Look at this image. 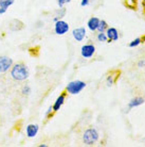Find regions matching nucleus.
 Listing matches in <instances>:
<instances>
[{"label":"nucleus","instance_id":"nucleus-9","mask_svg":"<svg viewBox=\"0 0 145 147\" xmlns=\"http://www.w3.org/2000/svg\"><path fill=\"white\" fill-rule=\"evenodd\" d=\"M106 32V35L108 37V43L110 42H116V40H119V31L116 29V28H109L105 31Z\"/></svg>","mask_w":145,"mask_h":147},{"label":"nucleus","instance_id":"nucleus-3","mask_svg":"<svg viewBox=\"0 0 145 147\" xmlns=\"http://www.w3.org/2000/svg\"><path fill=\"white\" fill-rule=\"evenodd\" d=\"M86 82L80 80H74L69 82L67 86H66V92L70 94V95H77L80 94L84 88H86Z\"/></svg>","mask_w":145,"mask_h":147},{"label":"nucleus","instance_id":"nucleus-16","mask_svg":"<svg viewBox=\"0 0 145 147\" xmlns=\"http://www.w3.org/2000/svg\"><path fill=\"white\" fill-rule=\"evenodd\" d=\"M142 40H143V38H142V37H137L136 40H131L130 43H129V47H130V48L137 47V46H139V45L141 44V43H143Z\"/></svg>","mask_w":145,"mask_h":147},{"label":"nucleus","instance_id":"nucleus-23","mask_svg":"<svg viewBox=\"0 0 145 147\" xmlns=\"http://www.w3.org/2000/svg\"><path fill=\"white\" fill-rule=\"evenodd\" d=\"M138 66L139 67H144L145 66V61H144V60H141V61H139V62H138Z\"/></svg>","mask_w":145,"mask_h":147},{"label":"nucleus","instance_id":"nucleus-1","mask_svg":"<svg viewBox=\"0 0 145 147\" xmlns=\"http://www.w3.org/2000/svg\"><path fill=\"white\" fill-rule=\"evenodd\" d=\"M10 75L15 81H25L30 77V70L23 63H16L11 67Z\"/></svg>","mask_w":145,"mask_h":147},{"label":"nucleus","instance_id":"nucleus-26","mask_svg":"<svg viewBox=\"0 0 145 147\" xmlns=\"http://www.w3.org/2000/svg\"><path fill=\"white\" fill-rule=\"evenodd\" d=\"M143 5L145 7V0H143Z\"/></svg>","mask_w":145,"mask_h":147},{"label":"nucleus","instance_id":"nucleus-2","mask_svg":"<svg viewBox=\"0 0 145 147\" xmlns=\"http://www.w3.org/2000/svg\"><path fill=\"white\" fill-rule=\"evenodd\" d=\"M100 134H98V130L95 128H88L83 134V142L88 146L94 145L98 141Z\"/></svg>","mask_w":145,"mask_h":147},{"label":"nucleus","instance_id":"nucleus-13","mask_svg":"<svg viewBox=\"0 0 145 147\" xmlns=\"http://www.w3.org/2000/svg\"><path fill=\"white\" fill-rule=\"evenodd\" d=\"M144 98H142V97H134L132 99L128 102V109H132V108H136V107H139V106H141L144 103Z\"/></svg>","mask_w":145,"mask_h":147},{"label":"nucleus","instance_id":"nucleus-5","mask_svg":"<svg viewBox=\"0 0 145 147\" xmlns=\"http://www.w3.org/2000/svg\"><path fill=\"white\" fill-rule=\"evenodd\" d=\"M13 59H11L10 57L7 55H1L0 57V74H4L11 69V67L13 66Z\"/></svg>","mask_w":145,"mask_h":147},{"label":"nucleus","instance_id":"nucleus-20","mask_svg":"<svg viewBox=\"0 0 145 147\" xmlns=\"http://www.w3.org/2000/svg\"><path fill=\"white\" fill-rule=\"evenodd\" d=\"M59 10H61V11H59V13H58L57 17H58L59 19H62L63 17L65 16V14H66V10L64 9V7H59Z\"/></svg>","mask_w":145,"mask_h":147},{"label":"nucleus","instance_id":"nucleus-24","mask_svg":"<svg viewBox=\"0 0 145 147\" xmlns=\"http://www.w3.org/2000/svg\"><path fill=\"white\" fill-rule=\"evenodd\" d=\"M57 20H59V18H58L57 16H55L54 18H53V22H57Z\"/></svg>","mask_w":145,"mask_h":147},{"label":"nucleus","instance_id":"nucleus-6","mask_svg":"<svg viewBox=\"0 0 145 147\" xmlns=\"http://www.w3.org/2000/svg\"><path fill=\"white\" fill-rule=\"evenodd\" d=\"M95 53V46L93 44H86L80 48V55L84 59H90Z\"/></svg>","mask_w":145,"mask_h":147},{"label":"nucleus","instance_id":"nucleus-21","mask_svg":"<svg viewBox=\"0 0 145 147\" xmlns=\"http://www.w3.org/2000/svg\"><path fill=\"white\" fill-rule=\"evenodd\" d=\"M53 112H54V111H53V107H52V106H50V107L48 108L47 112H46V117H50L51 115L53 114Z\"/></svg>","mask_w":145,"mask_h":147},{"label":"nucleus","instance_id":"nucleus-11","mask_svg":"<svg viewBox=\"0 0 145 147\" xmlns=\"http://www.w3.org/2000/svg\"><path fill=\"white\" fill-rule=\"evenodd\" d=\"M15 0H0V15L4 14L9 10V7L13 5Z\"/></svg>","mask_w":145,"mask_h":147},{"label":"nucleus","instance_id":"nucleus-10","mask_svg":"<svg viewBox=\"0 0 145 147\" xmlns=\"http://www.w3.org/2000/svg\"><path fill=\"white\" fill-rule=\"evenodd\" d=\"M66 94H67V93H63V94H61V95L56 98V100L54 101L53 106H52V107H53V111H54V112H57V111L63 107V105L65 103Z\"/></svg>","mask_w":145,"mask_h":147},{"label":"nucleus","instance_id":"nucleus-12","mask_svg":"<svg viewBox=\"0 0 145 147\" xmlns=\"http://www.w3.org/2000/svg\"><path fill=\"white\" fill-rule=\"evenodd\" d=\"M100 20H101V19L98 18V17H91L87 22V28L90 30L91 32L96 31V29H98V24H100Z\"/></svg>","mask_w":145,"mask_h":147},{"label":"nucleus","instance_id":"nucleus-4","mask_svg":"<svg viewBox=\"0 0 145 147\" xmlns=\"http://www.w3.org/2000/svg\"><path fill=\"white\" fill-rule=\"evenodd\" d=\"M69 29H70L69 24L67 22H65V20H63V19H59V20H57V22H55L54 32L57 35H64V34L68 33Z\"/></svg>","mask_w":145,"mask_h":147},{"label":"nucleus","instance_id":"nucleus-15","mask_svg":"<svg viewBox=\"0 0 145 147\" xmlns=\"http://www.w3.org/2000/svg\"><path fill=\"white\" fill-rule=\"evenodd\" d=\"M96 38H98V42H103V43L108 42V37L106 35V32H98V35H96Z\"/></svg>","mask_w":145,"mask_h":147},{"label":"nucleus","instance_id":"nucleus-8","mask_svg":"<svg viewBox=\"0 0 145 147\" xmlns=\"http://www.w3.org/2000/svg\"><path fill=\"white\" fill-rule=\"evenodd\" d=\"M39 131V126L37 124H30L25 127V134L28 138L30 139H33L37 136V133Z\"/></svg>","mask_w":145,"mask_h":147},{"label":"nucleus","instance_id":"nucleus-7","mask_svg":"<svg viewBox=\"0 0 145 147\" xmlns=\"http://www.w3.org/2000/svg\"><path fill=\"white\" fill-rule=\"evenodd\" d=\"M87 35V31L85 28L80 27V28H76L72 31V36L74 37V40L76 42H83L85 40V37Z\"/></svg>","mask_w":145,"mask_h":147},{"label":"nucleus","instance_id":"nucleus-25","mask_svg":"<svg viewBox=\"0 0 145 147\" xmlns=\"http://www.w3.org/2000/svg\"><path fill=\"white\" fill-rule=\"evenodd\" d=\"M39 147H47V145H46V144H40Z\"/></svg>","mask_w":145,"mask_h":147},{"label":"nucleus","instance_id":"nucleus-22","mask_svg":"<svg viewBox=\"0 0 145 147\" xmlns=\"http://www.w3.org/2000/svg\"><path fill=\"white\" fill-rule=\"evenodd\" d=\"M90 3V0H80V5L82 7H87Z\"/></svg>","mask_w":145,"mask_h":147},{"label":"nucleus","instance_id":"nucleus-18","mask_svg":"<svg viewBox=\"0 0 145 147\" xmlns=\"http://www.w3.org/2000/svg\"><path fill=\"white\" fill-rule=\"evenodd\" d=\"M106 84L107 86H112L114 84V76L113 75H109L107 79H106Z\"/></svg>","mask_w":145,"mask_h":147},{"label":"nucleus","instance_id":"nucleus-14","mask_svg":"<svg viewBox=\"0 0 145 147\" xmlns=\"http://www.w3.org/2000/svg\"><path fill=\"white\" fill-rule=\"evenodd\" d=\"M108 29V24H107V22L106 20H100V24H98V29H96V31L98 32H105L106 30Z\"/></svg>","mask_w":145,"mask_h":147},{"label":"nucleus","instance_id":"nucleus-19","mask_svg":"<svg viewBox=\"0 0 145 147\" xmlns=\"http://www.w3.org/2000/svg\"><path fill=\"white\" fill-rule=\"evenodd\" d=\"M71 0H57V4L59 7H64V5L67 3H70Z\"/></svg>","mask_w":145,"mask_h":147},{"label":"nucleus","instance_id":"nucleus-17","mask_svg":"<svg viewBox=\"0 0 145 147\" xmlns=\"http://www.w3.org/2000/svg\"><path fill=\"white\" fill-rule=\"evenodd\" d=\"M31 92H32V90H31V88H30L29 85H23L21 88V94L25 96H29L30 94H31Z\"/></svg>","mask_w":145,"mask_h":147}]
</instances>
